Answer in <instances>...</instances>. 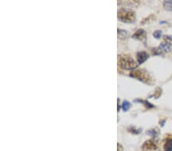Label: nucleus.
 <instances>
[{
  "label": "nucleus",
  "mask_w": 172,
  "mask_h": 151,
  "mask_svg": "<svg viewBox=\"0 0 172 151\" xmlns=\"http://www.w3.org/2000/svg\"><path fill=\"white\" fill-rule=\"evenodd\" d=\"M118 18L122 22L132 23L135 20V13L130 8H120L118 10Z\"/></svg>",
  "instance_id": "1"
},
{
  "label": "nucleus",
  "mask_w": 172,
  "mask_h": 151,
  "mask_svg": "<svg viewBox=\"0 0 172 151\" xmlns=\"http://www.w3.org/2000/svg\"><path fill=\"white\" fill-rule=\"evenodd\" d=\"M118 64L121 68L125 70H135L138 67V63L129 55L119 56Z\"/></svg>",
  "instance_id": "2"
},
{
  "label": "nucleus",
  "mask_w": 172,
  "mask_h": 151,
  "mask_svg": "<svg viewBox=\"0 0 172 151\" xmlns=\"http://www.w3.org/2000/svg\"><path fill=\"white\" fill-rule=\"evenodd\" d=\"M129 76L133 77V78L137 79L139 81L148 83V84H152V82H153V80H152L150 74L145 70H141V69L135 70L129 73Z\"/></svg>",
  "instance_id": "3"
},
{
  "label": "nucleus",
  "mask_w": 172,
  "mask_h": 151,
  "mask_svg": "<svg viewBox=\"0 0 172 151\" xmlns=\"http://www.w3.org/2000/svg\"><path fill=\"white\" fill-rule=\"evenodd\" d=\"M157 143L153 140H148L142 146V149L143 151H155L157 149Z\"/></svg>",
  "instance_id": "4"
},
{
  "label": "nucleus",
  "mask_w": 172,
  "mask_h": 151,
  "mask_svg": "<svg viewBox=\"0 0 172 151\" xmlns=\"http://www.w3.org/2000/svg\"><path fill=\"white\" fill-rule=\"evenodd\" d=\"M146 35H147V34H146V31L142 28H139L132 35V38L136 39V40L144 41L146 39Z\"/></svg>",
  "instance_id": "5"
},
{
  "label": "nucleus",
  "mask_w": 172,
  "mask_h": 151,
  "mask_svg": "<svg viewBox=\"0 0 172 151\" xmlns=\"http://www.w3.org/2000/svg\"><path fill=\"white\" fill-rule=\"evenodd\" d=\"M149 55L147 52L146 51H140L137 53L136 55V58H137V62L139 64H142L144 62H146V60L149 59Z\"/></svg>",
  "instance_id": "6"
},
{
  "label": "nucleus",
  "mask_w": 172,
  "mask_h": 151,
  "mask_svg": "<svg viewBox=\"0 0 172 151\" xmlns=\"http://www.w3.org/2000/svg\"><path fill=\"white\" fill-rule=\"evenodd\" d=\"M163 151H172V138H167L163 146Z\"/></svg>",
  "instance_id": "7"
},
{
  "label": "nucleus",
  "mask_w": 172,
  "mask_h": 151,
  "mask_svg": "<svg viewBox=\"0 0 172 151\" xmlns=\"http://www.w3.org/2000/svg\"><path fill=\"white\" fill-rule=\"evenodd\" d=\"M159 47L161 49V50L164 53H169V52L171 50V48H170V46L169 44H167L165 42H161L159 45Z\"/></svg>",
  "instance_id": "8"
},
{
  "label": "nucleus",
  "mask_w": 172,
  "mask_h": 151,
  "mask_svg": "<svg viewBox=\"0 0 172 151\" xmlns=\"http://www.w3.org/2000/svg\"><path fill=\"white\" fill-rule=\"evenodd\" d=\"M155 18L156 17L155 15H150L149 16L144 18L143 20L140 22V24L141 25H146V24H149L150 23V22H153L154 20H155Z\"/></svg>",
  "instance_id": "9"
},
{
  "label": "nucleus",
  "mask_w": 172,
  "mask_h": 151,
  "mask_svg": "<svg viewBox=\"0 0 172 151\" xmlns=\"http://www.w3.org/2000/svg\"><path fill=\"white\" fill-rule=\"evenodd\" d=\"M117 34H118V38L119 39H125L127 38V37L129 36V33H128L127 31L122 30V29H118L117 31Z\"/></svg>",
  "instance_id": "10"
},
{
  "label": "nucleus",
  "mask_w": 172,
  "mask_h": 151,
  "mask_svg": "<svg viewBox=\"0 0 172 151\" xmlns=\"http://www.w3.org/2000/svg\"><path fill=\"white\" fill-rule=\"evenodd\" d=\"M163 7L165 10L172 12V0H166L163 2Z\"/></svg>",
  "instance_id": "11"
},
{
  "label": "nucleus",
  "mask_w": 172,
  "mask_h": 151,
  "mask_svg": "<svg viewBox=\"0 0 172 151\" xmlns=\"http://www.w3.org/2000/svg\"><path fill=\"white\" fill-rule=\"evenodd\" d=\"M131 107V104L129 101H128L127 100H125V101L122 102V108L124 111H127L129 109V108Z\"/></svg>",
  "instance_id": "12"
},
{
  "label": "nucleus",
  "mask_w": 172,
  "mask_h": 151,
  "mask_svg": "<svg viewBox=\"0 0 172 151\" xmlns=\"http://www.w3.org/2000/svg\"><path fill=\"white\" fill-rule=\"evenodd\" d=\"M152 53H153V54L155 55H158V56H160V55H163L164 54V52L162 51L161 49L160 48V47H155V48H152Z\"/></svg>",
  "instance_id": "13"
},
{
  "label": "nucleus",
  "mask_w": 172,
  "mask_h": 151,
  "mask_svg": "<svg viewBox=\"0 0 172 151\" xmlns=\"http://www.w3.org/2000/svg\"><path fill=\"white\" fill-rule=\"evenodd\" d=\"M146 134L150 135V136L156 137L158 135V131H157V129H154V128H152V129H150L149 130V131H146Z\"/></svg>",
  "instance_id": "14"
},
{
  "label": "nucleus",
  "mask_w": 172,
  "mask_h": 151,
  "mask_svg": "<svg viewBox=\"0 0 172 151\" xmlns=\"http://www.w3.org/2000/svg\"><path fill=\"white\" fill-rule=\"evenodd\" d=\"M164 41L165 43L169 44L170 46L172 45V36L171 35H164Z\"/></svg>",
  "instance_id": "15"
},
{
  "label": "nucleus",
  "mask_w": 172,
  "mask_h": 151,
  "mask_svg": "<svg viewBox=\"0 0 172 151\" xmlns=\"http://www.w3.org/2000/svg\"><path fill=\"white\" fill-rule=\"evenodd\" d=\"M162 94V89L161 88H157L155 91V93H154V95H152L153 97H155V98H158Z\"/></svg>",
  "instance_id": "16"
},
{
  "label": "nucleus",
  "mask_w": 172,
  "mask_h": 151,
  "mask_svg": "<svg viewBox=\"0 0 172 151\" xmlns=\"http://www.w3.org/2000/svg\"><path fill=\"white\" fill-rule=\"evenodd\" d=\"M129 131H130L131 133L134 134H140L142 130L141 129H137L136 128H134V127H132V128H129Z\"/></svg>",
  "instance_id": "17"
},
{
  "label": "nucleus",
  "mask_w": 172,
  "mask_h": 151,
  "mask_svg": "<svg viewBox=\"0 0 172 151\" xmlns=\"http://www.w3.org/2000/svg\"><path fill=\"white\" fill-rule=\"evenodd\" d=\"M161 35H162L161 31L156 30V31H155V32H154L153 37L154 38H155L156 39H159L161 38Z\"/></svg>",
  "instance_id": "18"
},
{
  "label": "nucleus",
  "mask_w": 172,
  "mask_h": 151,
  "mask_svg": "<svg viewBox=\"0 0 172 151\" xmlns=\"http://www.w3.org/2000/svg\"><path fill=\"white\" fill-rule=\"evenodd\" d=\"M135 101H140V102L144 103V104H145V105H146L147 108H153L154 107V105H152V104H151L150 102H149L148 101H144V100L139 99V100H135Z\"/></svg>",
  "instance_id": "19"
},
{
  "label": "nucleus",
  "mask_w": 172,
  "mask_h": 151,
  "mask_svg": "<svg viewBox=\"0 0 172 151\" xmlns=\"http://www.w3.org/2000/svg\"><path fill=\"white\" fill-rule=\"evenodd\" d=\"M117 151H123V147L120 143H117Z\"/></svg>",
  "instance_id": "20"
}]
</instances>
